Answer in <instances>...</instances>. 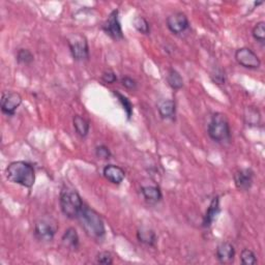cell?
<instances>
[{
  "instance_id": "obj_4",
  "label": "cell",
  "mask_w": 265,
  "mask_h": 265,
  "mask_svg": "<svg viewBox=\"0 0 265 265\" xmlns=\"http://www.w3.org/2000/svg\"><path fill=\"white\" fill-rule=\"evenodd\" d=\"M207 132L209 137L218 143L229 142L231 138V129L227 116L223 113L214 114L208 125Z\"/></svg>"
},
{
  "instance_id": "obj_9",
  "label": "cell",
  "mask_w": 265,
  "mask_h": 265,
  "mask_svg": "<svg viewBox=\"0 0 265 265\" xmlns=\"http://www.w3.org/2000/svg\"><path fill=\"white\" fill-rule=\"evenodd\" d=\"M21 104H22V97L19 93L14 91H6L2 93L1 110L4 114L8 116L14 115Z\"/></svg>"
},
{
  "instance_id": "obj_20",
  "label": "cell",
  "mask_w": 265,
  "mask_h": 265,
  "mask_svg": "<svg viewBox=\"0 0 265 265\" xmlns=\"http://www.w3.org/2000/svg\"><path fill=\"white\" fill-rule=\"evenodd\" d=\"M167 82L169 86L174 90H178L183 86V79L178 72L175 70H170L167 76Z\"/></svg>"
},
{
  "instance_id": "obj_5",
  "label": "cell",
  "mask_w": 265,
  "mask_h": 265,
  "mask_svg": "<svg viewBox=\"0 0 265 265\" xmlns=\"http://www.w3.org/2000/svg\"><path fill=\"white\" fill-rule=\"evenodd\" d=\"M58 228V222L54 218L50 216L40 218L35 224L36 237L41 241H51Z\"/></svg>"
},
{
  "instance_id": "obj_16",
  "label": "cell",
  "mask_w": 265,
  "mask_h": 265,
  "mask_svg": "<svg viewBox=\"0 0 265 265\" xmlns=\"http://www.w3.org/2000/svg\"><path fill=\"white\" fill-rule=\"evenodd\" d=\"M137 238L140 242H142V244H144L146 246H150V247L156 246L158 241L156 232L145 227H142L137 231Z\"/></svg>"
},
{
  "instance_id": "obj_10",
  "label": "cell",
  "mask_w": 265,
  "mask_h": 265,
  "mask_svg": "<svg viewBox=\"0 0 265 265\" xmlns=\"http://www.w3.org/2000/svg\"><path fill=\"white\" fill-rule=\"evenodd\" d=\"M167 27L169 30L174 33V35H180V33L184 32L187 28H189V19H187L186 15L177 12L170 15L167 18Z\"/></svg>"
},
{
  "instance_id": "obj_28",
  "label": "cell",
  "mask_w": 265,
  "mask_h": 265,
  "mask_svg": "<svg viewBox=\"0 0 265 265\" xmlns=\"http://www.w3.org/2000/svg\"><path fill=\"white\" fill-rule=\"evenodd\" d=\"M95 156L98 159L102 160H108L111 158V151L105 145H99L95 148Z\"/></svg>"
},
{
  "instance_id": "obj_23",
  "label": "cell",
  "mask_w": 265,
  "mask_h": 265,
  "mask_svg": "<svg viewBox=\"0 0 265 265\" xmlns=\"http://www.w3.org/2000/svg\"><path fill=\"white\" fill-rule=\"evenodd\" d=\"M35 60V57H33V54L31 53L30 50L28 49H20L17 53V61L21 64H25L28 65L31 62Z\"/></svg>"
},
{
  "instance_id": "obj_3",
  "label": "cell",
  "mask_w": 265,
  "mask_h": 265,
  "mask_svg": "<svg viewBox=\"0 0 265 265\" xmlns=\"http://www.w3.org/2000/svg\"><path fill=\"white\" fill-rule=\"evenodd\" d=\"M59 203L62 214L69 219H78L84 207L80 195L69 187L61 191Z\"/></svg>"
},
{
  "instance_id": "obj_30",
  "label": "cell",
  "mask_w": 265,
  "mask_h": 265,
  "mask_svg": "<svg viewBox=\"0 0 265 265\" xmlns=\"http://www.w3.org/2000/svg\"><path fill=\"white\" fill-rule=\"evenodd\" d=\"M121 83H123V85L128 88V89H136L137 88V82L131 78V77H124L123 79H121Z\"/></svg>"
},
{
  "instance_id": "obj_15",
  "label": "cell",
  "mask_w": 265,
  "mask_h": 265,
  "mask_svg": "<svg viewBox=\"0 0 265 265\" xmlns=\"http://www.w3.org/2000/svg\"><path fill=\"white\" fill-rule=\"evenodd\" d=\"M158 110L163 119L174 120L176 114V105L172 99H163L158 105Z\"/></svg>"
},
{
  "instance_id": "obj_26",
  "label": "cell",
  "mask_w": 265,
  "mask_h": 265,
  "mask_svg": "<svg viewBox=\"0 0 265 265\" xmlns=\"http://www.w3.org/2000/svg\"><path fill=\"white\" fill-rule=\"evenodd\" d=\"M240 261L244 265H254L257 263V258L255 254L253 253V251L245 249L242 250L240 254Z\"/></svg>"
},
{
  "instance_id": "obj_7",
  "label": "cell",
  "mask_w": 265,
  "mask_h": 265,
  "mask_svg": "<svg viewBox=\"0 0 265 265\" xmlns=\"http://www.w3.org/2000/svg\"><path fill=\"white\" fill-rule=\"evenodd\" d=\"M235 59L241 66L250 70L259 69L261 61L257 54L250 48H240L235 52Z\"/></svg>"
},
{
  "instance_id": "obj_6",
  "label": "cell",
  "mask_w": 265,
  "mask_h": 265,
  "mask_svg": "<svg viewBox=\"0 0 265 265\" xmlns=\"http://www.w3.org/2000/svg\"><path fill=\"white\" fill-rule=\"evenodd\" d=\"M68 44L75 60L84 61L89 58V47L84 36L80 33H73L68 38Z\"/></svg>"
},
{
  "instance_id": "obj_19",
  "label": "cell",
  "mask_w": 265,
  "mask_h": 265,
  "mask_svg": "<svg viewBox=\"0 0 265 265\" xmlns=\"http://www.w3.org/2000/svg\"><path fill=\"white\" fill-rule=\"evenodd\" d=\"M74 128L77 132V134L81 137H86L89 132V123L84 117L80 115H76L73 119Z\"/></svg>"
},
{
  "instance_id": "obj_17",
  "label": "cell",
  "mask_w": 265,
  "mask_h": 265,
  "mask_svg": "<svg viewBox=\"0 0 265 265\" xmlns=\"http://www.w3.org/2000/svg\"><path fill=\"white\" fill-rule=\"evenodd\" d=\"M141 193L149 203H157L162 199L161 189L157 185H146L141 187Z\"/></svg>"
},
{
  "instance_id": "obj_22",
  "label": "cell",
  "mask_w": 265,
  "mask_h": 265,
  "mask_svg": "<svg viewBox=\"0 0 265 265\" xmlns=\"http://www.w3.org/2000/svg\"><path fill=\"white\" fill-rule=\"evenodd\" d=\"M132 24L134 27L140 32L142 35H148L150 28H149V23L145 18H143L141 16H137L134 21H132Z\"/></svg>"
},
{
  "instance_id": "obj_27",
  "label": "cell",
  "mask_w": 265,
  "mask_h": 265,
  "mask_svg": "<svg viewBox=\"0 0 265 265\" xmlns=\"http://www.w3.org/2000/svg\"><path fill=\"white\" fill-rule=\"evenodd\" d=\"M96 262L99 264H104V265H110L113 263V258L111 253L109 252H101L96 256Z\"/></svg>"
},
{
  "instance_id": "obj_8",
  "label": "cell",
  "mask_w": 265,
  "mask_h": 265,
  "mask_svg": "<svg viewBox=\"0 0 265 265\" xmlns=\"http://www.w3.org/2000/svg\"><path fill=\"white\" fill-rule=\"evenodd\" d=\"M103 30L110 38H112L115 41L124 39V32L119 22L117 9H114L113 12L109 15L108 19L103 24Z\"/></svg>"
},
{
  "instance_id": "obj_12",
  "label": "cell",
  "mask_w": 265,
  "mask_h": 265,
  "mask_svg": "<svg viewBox=\"0 0 265 265\" xmlns=\"http://www.w3.org/2000/svg\"><path fill=\"white\" fill-rule=\"evenodd\" d=\"M103 174L110 182L114 184L121 183L126 177V172L124 169L115 165H107L103 170Z\"/></svg>"
},
{
  "instance_id": "obj_11",
  "label": "cell",
  "mask_w": 265,
  "mask_h": 265,
  "mask_svg": "<svg viewBox=\"0 0 265 265\" xmlns=\"http://www.w3.org/2000/svg\"><path fill=\"white\" fill-rule=\"evenodd\" d=\"M254 181V172L252 169H241L234 174V182L238 190L249 191Z\"/></svg>"
},
{
  "instance_id": "obj_18",
  "label": "cell",
  "mask_w": 265,
  "mask_h": 265,
  "mask_svg": "<svg viewBox=\"0 0 265 265\" xmlns=\"http://www.w3.org/2000/svg\"><path fill=\"white\" fill-rule=\"evenodd\" d=\"M62 244L65 248L76 250L79 247V235L75 228L66 229L62 235Z\"/></svg>"
},
{
  "instance_id": "obj_2",
  "label": "cell",
  "mask_w": 265,
  "mask_h": 265,
  "mask_svg": "<svg viewBox=\"0 0 265 265\" xmlns=\"http://www.w3.org/2000/svg\"><path fill=\"white\" fill-rule=\"evenodd\" d=\"M78 220L85 233L90 238L95 240H101L104 238L106 234L104 221L93 209L84 205Z\"/></svg>"
},
{
  "instance_id": "obj_21",
  "label": "cell",
  "mask_w": 265,
  "mask_h": 265,
  "mask_svg": "<svg viewBox=\"0 0 265 265\" xmlns=\"http://www.w3.org/2000/svg\"><path fill=\"white\" fill-rule=\"evenodd\" d=\"M245 119L248 126H257L260 123V113L257 109L253 107H248L245 113Z\"/></svg>"
},
{
  "instance_id": "obj_1",
  "label": "cell",
  "mask_w": 265,
  "mask_h": 265,
  "mask_svg": "<svg viewBox=\"0 0 265 265\" xmlns=\"http://www.w3.org/2000/svg\"><path fill=\"white\" fill-rule=\"evenodd\" d=\"M5 175L8 181L28 187V189L36 182L35 168L31 164L24 161L10 163L5 169Z\"/></svg>"
},
{
  "instance_id": "obj_14",
  "label": "cell",
  "mask_w": 265,
  "mask_h": 265,
  "mask_svg": "<svg viewBox=\"0 0 265 265\" xmlns=\"http://www.w3.org/2000/svg\"><path fill=\"white\" fill-rule=\"evenodd\" d=\"M221 213V207H220V198L215 197L211 204H209V207L207 209V212L205 214L204 220H203V226L204 227H209L211 226L215 221L217 220L218 216Z\"/></svg>"
},
{
  "instance_id": "obj_25",
  "label": "cell",
  "mask_w": 265,
  "mask_h": 265,
  "mask_svg": "<svg viewBox=\"0 0 265 265\" xmlns=\"http://www.w3.org/2000/svg\"><path fill=\"white\" fill-rule=\"evenodd\" d=\"M252 35L257 42H259L260 44H264L265 42V23L263 21L259 22L253 28Z\"/></svg>"
},
{
  "instance_id": "obj_29",
  "label": "cell",
  "mask_w": 265,
  "mask_h": 265,
  "mask_svg": "<svg viewBox=\"0 0 265 265\" xmlns=\"http://www.w3.org/2000/svg\"><path fill=\"white\" fill-rule=\"evenodd\" d=\"M102 80L107 84H113L117 81V77L113 71H106L102 75Z\"/></svg>"
},
{
  "instance_id": "obj_24",
  "label": "cell",
  "mask_w": 265,
  "mask_h": 265,
  "mask_svg": "<svg viewBox=\"0 0 265 265\" xmlns=\"http://www.w3.org/2000/svg\"><path fill=\"white\" fill-rule=\"evenodd\" d=\"M113 93H114L115 96H117L118 101L120 102L121 106H123L124 109H125V111H126V113H127L128 118L130 119V118L132 117V104L131 103V101H130V99H129L127 96H125L124 94H121L120 92L114 90Z\"/></svg>"
},
{
  "instance_id": "obj_13",
  "label": "cell",
  "mask_w": 265,
  "mask_h": 265,
  "mask_svg": "<svg viewBox=\"0 0 265 265\" xmlns=\"http://www.w3.org/2000/svg\"><path fill=\"white\" fill-rule=\"evenodd\" d=\"M216 256L221 263H230L233 261L235 256L234 247L230 242H222L217 248Z\"/></svg>"
}]
</instances>
